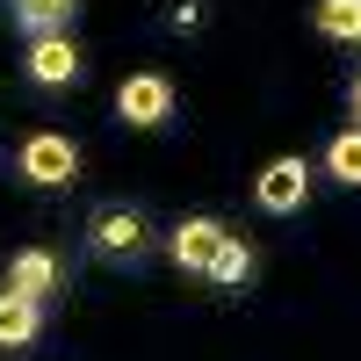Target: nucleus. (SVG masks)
Returning a JSON list of instances; mask_svg holds the SVG:
<instances>
[{
    "mask_svg": "<svg viewBox=\"0 0 361 361\" xmlns=\"http://www.w3.org/2000/svg\"><path fill=\"white\" fill-rule=\"evenodd\" d=\"M80 0H15V22H22V37H58V29L73 22Z\"/></svg>",
    "mask_w": 361,
    "mask_h": 361,
    "instance_id": "obj_9",
    "label": "nucleus"
},
{
    "mask_svg": "<svg viewBox=\"0 0 361 361\" xmlns=\"http://www.w3.org/2000/svg\"><path fill=\"white\" fill-rule=\"evenodd\" d=\"M253 195H260L267 217H289V209H304V195H311V166H304V159H275V166L260 173Z\"/></svg>",
    "mask_w": 361,
    "mask_h": 361,
    "instance_id": "obj_6",
    "label": "nucleus"
},
{
    "mask_svg": "<svg viewBox=\"0 0 361 361\" xmlns=\"http://www.w3.org/2000/svg\"><path fill=\"white\" fill-rule=\"evenodd\" d=\"M166 29H180V37L202 29V0H173V8H166Z\"/></svg>",
    "mask_w": 361,
    "mask_h": 361,
    "instance_id": "obj_13",
    "label": "nucleus"
},
{
    "mask_svg": "<svg viewBox=\"0 0 361 361\" xmlns=\"http://www.w3.org/2000/svg\"><path fill=\"white\" fill-rule=\"evenodd\" d=\"M37 333H44V304L0 289V347H37Z\"/></svg>",
    "mask_w": 361,
    "mask_h": 361,
    "instance_id": "obj_8",
    "label": "nucleus"
},
{
    "mask_svg": "<svg viewBox=\"0 0 361 361\" xmlns=\"http://www.w3.org/2000/svg\"><path fill=\"white\" fill-rule=\"evenodd\" d=\"M246 275H253V246L231 231L217 246V260H209V282H217V289H246Z\"/></svg>",
    "mask_w": 361,
    "mask_h": 361,
    "instance_id": "obj_10",
    "label": "nucleus"
},
{
    "mask_svg": "<svg viewBox=\"0 0 361 361\" xmlns=\"http://www.w3.org/2000/svg\"><path fill=\"white\" fill-rule=\"evenodd\" d=\"M145 209L137 202H102L94 217H87V246H94L102 260H116V267H137L145 260Z\"/></svg>",
    "mask_w": 361,
    "mask_h": 361,
    "instance_id": "obj_1",
    "label": "nucleus"
},
{
    "mask_svg": "<svg viewBox=\"0 0 361 361\" xmlns=\"http://www.w3.org/2000/svg\"><path fill=\"white\" fill-rule=\"evenodd\" d=\"M116 116H123L130 130H159L166 116H173V87L159 73H130L123 87H116Z\"/></svg>",
    "mask_w": 361,
    "mask_h": 361,
    "instance_id": "obj_2",
    "label": "nucleus"
},
{
    "mask_svg": "<svg viewBox=\"0 0 361 361\" xmlns=\"http://www.w3.org/2000/svg\"><path fill=\"white\" fill-rule=\"evenodd\" d=\"M318 29L333 44H361V0H318Z\"/></svg>",
    "mask_w": 361,
    "mask_h": 361,
    "instance_id": "obj_11",
    "label": "nucleus"
},
{
    "mask_svg": "<svg viewBox=\"0 0 361 361\" xmlns=\"http://www.w3.org/2000/svg\"><path fill=\"white\" fill-rule=\"evenodd\" d=\"M8 289H15V296H29V304H51V296L66 289V260L44 253V246H29V253H15V260H8Z\"/></svg>",
    "mask_w": 361,
    "mask_h": 361,
    "instance_id": "obj_5",
    "label": "nucleus"
},
{
    "mask_svg": "<svg viewBox=\"0 0 361 361\" xmlns=\"http://www.w3.org/2000/svg\"><path fill=\"white\" fill-rule=\"evenodd\" d=\"M29 80L37 87H73L80 80V51L66 44V29L58 37H29Z\"/></svg>",
    "mask_w": 361,
    "mask_h": 361,
    "instance_id": "obj_7",
    "label": "nucleus"
},
{
    "mask_svg": "<svg viewBox=\"0 0 361 361\" xmlns=\"http://www.w3.org/2000/svg\"><path fill=\"white\" fill-rule=\"evenodd\" d=\"M22 173L37 180V188H73V173H80V152H73V137H58V130H37L22 145Z\"/></svg>",
    "mask_w": 361,
    "mask_h": 361,
    "instance_id": "obj_3",
    "label": "nucleus"
},
{
    "mask_svg": "<svg viewBox=\"0 0 361 361\" xmlns=\"http://www.w3.org/2000/svg\"><path fill=\"white\" fill-rule=\"evenodd\" d=\"M347 109H354V116H361V73H354V87H347Z\"/></svg>",
    "mask_w": 361,
    "mask_h": 361,
    "instance_id": "obj_14",
    "label": "nucleus"
},
{
    "mask_svg": "<svg viewBox=\"0 0 361 361\" xmlns=\"http://www.w3.org/2000/svg\"><path fill=\"white\" fill-rule=\"evenodd\" d=\"M231 238V224H217V217H180L173 224V267H188V275H209V260H217V246Z\"/></svg>",
    "mask_w": 361,
    "mask_h": 361,
    "instance_id": "obj_4",
    "label": "nucleus"
},
{
    "mask_svg": "<svg viewBox=\"0 0 361 361\" xmlns=\"http://www.w3.org/2000/svg\"><path fill=\"white\" fill-rule=\"evenodd\" d=\"M325 166H333V180L361 188V130H340L333 145H325Z\"/></svg>",
    "mask_w": 361,
    "mask_h": 361,
    "instance_id": "obj_12",
    "label": "nucleus"
}]
</instances>
